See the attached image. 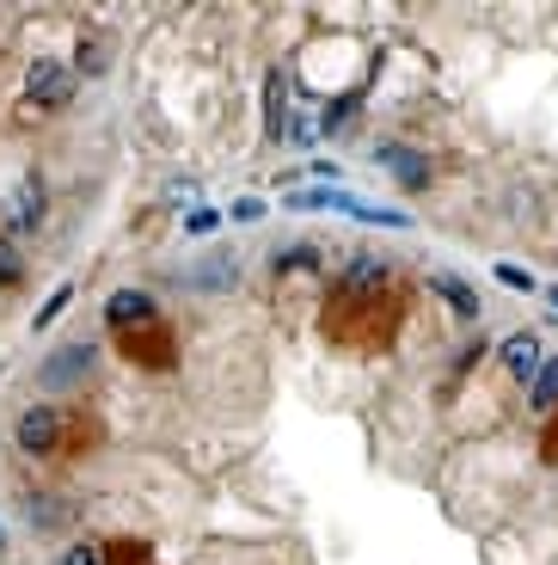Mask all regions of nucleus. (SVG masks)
<instances>
[{
	"label": "nucleus",
	"mask_w": 558,
	"mask_h": 565,
	"mask_svg": "<svg viewBox=\"0 0 558 565\" xmlns=\"http://www.w3.org/2000/svg\"><path fill=\"white\" fill-rule=\"evenodd\" d=\"M13 437H19V449H25V455H56L62 412L56 406H25V412H19V424H13Z\"/></svg>",
	"instance_id": "obj_2"
},
{
	"label": "nucleus",
	"mask_w": 558,
	"mask_h": 565,
	"mask_svg": "<svg viewBox=\"0 0 558 565\" xmlns=\"http://www.w3.org/2000/svg\"><path fill=\"white\" fill-rule=\"evenodd\" d=\"M497 356H503V369H509L516 382H534V369H540V339H534V332H509Z\"/></svg>",
	"instance_id": "obj_10"
},
{
	"label": "nucleus",
	"mask_w": 558,
	"mask_h": 565,
	"mask_svg": "<svg viewBox=\"0 0 558 565\" xmlns=\"http://www.w3.org/2000/svg\"><path fill=\"white\" fill-rule=\"evenodd\" d=\"M7 227H13V234H37L43 227V179L37 172H25V179L7 191Z\"/></svg>",
	"instance_id": "obj_3"
},
{
	"label": "nucleus",
	"mask_w": 558,
	"mask_h": 565,
	"mask_svg": "<svg viewBox=\"0 0 558 565\" xmlns=\"http://www.w3.org/2000/svg\"><path fill=\"white\" fill-rule=\"evenodd\" d=\"M25 93H31L37 105H68V99H74V74L62 68V62H50V56H43V62H31Z\"/></svg>",
	"instance_id": "obj_7"
},
{
	"label": "nucleus",
	"mask_w": 558,
	"mask_h": 565,
	"mask_svg": "<svg viewBox=\"0 0 558 565\" xmlns=\"http://www.w3.org/2000/svg\"><path fill=\"white\" fill-rule=\"evenodd\" d=\"M497 282H503V289H516V296H534V289H540L534 270H522V265H497Z\"/></svg>",
	"instance_id": "obj_18"
},
{
	"label": "nucleus",
	"mask_w": 558,
	"mask_h": 565,
	"mask_svg": "<svg viewBox=\"0 0 558 565\" xmlns=\"http://www.w3.org/2000/svg\"><path fill=\"white\" fill-rule=\"evenodd\" d=\"M234 222H258V215H265V198H234Z\"/></svg>",
	"instance_id": "obj_22"
},
{
	"label": "nucleus",
	"mask_w": 558,
	"mask_h": 565,
	"mask_svg": "<svg viewBox=\"0 0 558 565\" xmlns=\"http://www.w3.org/2000/svg\"><path fill=\"white\" fill-rule=\"evenodd\" d=\"M215 227H222V210H191V215H184V234H196V241L215 234Z\"/></svg>",
	"instance_id": "obj_19"
},
{
	"label": "nucleus",
	"mask_w": 558,
	"mask_h": 565,
	"mask_svg": "<svg viewBox=\"0 0 558 565\" xmlns=\"http://www.w3.org/2000/svg\"><path fill=\"white\" fill-rule=\"evenodd\" d=\"M117 339H124V356L129 363H141V369H167L172 363V332L167 326H136V332H117Z\"/></svg>",
	"instance_id": "obj_4"
},
{
	"label": "nucleus",
	"mask_w": 558,
	"mask_h": 565,
	"mask_svg": "<svg viewBox=\"0 0 558 565\" xmlns=\"http://www.w3.org/2000/svg\"><path fill=\"white\" fill-rule=\"evenodd\" d=\"M0 547H7V529H0Z\"/></svg>",
	"instance_id": "obj_26"
},
{
	"label": "nucleus",
	"mask_w": 558,
	"mask_h": 565,
	"mask_svg": "<svg viewBox=\"0 0 558 565\" xmlns=\"http://www.w3.org/2000/svg\"><path fill=\"white\" fill-rule=\"evenodd\" d=\"M25 277V265H19V253H13V241L0 234V282H19Z\"/></svg>",
	"instance_id": "obj_20"
},
{
	"label": "nucleus",
	"mask_w": 558,
	"mask_h": 565,
	"mask_svg": "<svg viewBox=\"0 0 558 565\" xmlns=\"http://www.w3.org/2000/svg\"><path fill=\"white\" fill-rule=\"evenodd\" d=\"M25 516H31V529H68L74 523V504H62V498H31Z\"/></svg>",
	"instance_id": "obj_14"
},
{
	"label": "nucleus",
	"mask_w": 558,
	"mask_h": 565,
	"mask_svg": "<svg viewBox=\"0 0 558 565\" xmlns=\"http://www.w3.org/2000/svg\"><path fill=\"white\" fill-rule=\"evenodd\" d=\"M430 296H442L448 308L461 313V320H479V296L466 289L461 277H454V270H430Z\"/></svg>",
	"instance_id": "obj_11"
},
{
	"label": "nucleus",
	"mask_w": 558,
	"mask_h": 565,
	"mask_svg": "<svg viewBox=\"0 0 558 565\" xmlns=\"http://www.w3.org/2000/svg\"><path fill=\"white\" fill-rule=\"evenodd\" d=\"M282 129H289V86L282 74H265V136L282 141Z\"/></svg>",
	"instance_id": "obj_12"
},
{
	"label": "nucleus",
	"mask_w": 558,
	"mask_h": 565,
	"mask_svg": "<svg viewBox=\"0 0 558 565\" xmlns=\"http://www.w3.org/2000/svg\"><path fill=\"white\" fill-rule=\"evenodd\" d=\"M234 282H239V258L234 253H215L196 270H184V289H196V296H227Z\"/></svg>",
	"instance_id": "obj_8"
},
{
	"label": "nucleus",
	"mask_w": 558,
	"mask_h": 565,
	"mask_svg": "<svg viewBox=\"0 0 558 565\" xmlns=\"http://www.w3.org/2000/svg\"><path fill=\"white\" fill-rule=\"evenodd\" d=\"M540 455H546V461H558V424H552V430L540 437Z\"/></svg>",
	"instance_id": "obj_24"
},
{
	"label": "nucleus",
	"mask_w": 558,
	"mask_h": 565,
	"mask_svg": "<svg viewBox=\"0 0 558 565\" xmlns=\"http://www.w3.org/2000/svg\"><path fill=\"white\" fill-rule=\"evenodd\" d=\"M380 167L393 172V179L405 184V191H423L430 184V154H418V148H405V141H380Z\"/></svg>",
	"instance_id": "obj_6"
},
{
	"label": "nucleus",
	"mask_w": 558,
	"mask_h": 565,
	"mask_svg": "<svg viewBox=\"0 0 558 565\" xmlns=\"http://www.w3.org/2000/svg\"><path fill=\"white\" fill-rule=\"evenodd\" d=\"M332 191H337V184H320V191H289L282 203H289V210H332Z\"/></svg>",
	"instance_id": "obj_17"
},
{
	"label": "nucleus",
	"mask_w": 558,
	"mask_h": 565,
	"mask_svg": "<svg viewBox=\"0 0 558 565\" xmlns=\"http://www.w3.org/2000/svg\"><path fill=\"white\" fill-rule=\"evenodd\" d=\"M387 277H393L387 258L356 253V258L344 265V277H337V296H380V289H387Z\"/></svg>",
	"instance_id": "obj_5"
},
{
	"label": "nucleus",
	"mask_w": 558,
	"mask_h": 565,
	"mask_svg": "<svg viewBox=\"0 0 558 565\" xmlns=\"http://www.w3.org/2000/svg\"><path fill=\"white\" fill-rule=\"evenodd\" d=\"M546 301H552V308H558V282H552V289H546Z\"/></svg>",
	"instance_id": "obj_25"
},
{
	"label": "nucleus",
	"mask_w": 558,
	"mask_h": 565,
	"mask_svg": "<svg viewBox=\"0 0 558 565\" xmlns=\"http://www.w3.org/2000/svg\"><path fill=\"white\" fill-rule=\"evenodd\" d=\"M81 68L86 74H105V43H81Z\"/></svg>",
	"instance_id": "obj_23"
},
{
	"label": "nucleus",
	"mask_w": 558,
	"mask_h": 565,
	"mask_svg": "<svg viewBox=\"0 0 558 565\" xmlns=\"http://www.w3.org/2000/svg\"><path fill=\"white\" fill-rule=\"evenodd\" d=\"M68 301H74V282H56V296H50L37 313H31V332H50V326H56L62 313H68Z\"/></svg>",
	"instance_id": "obj_15"
},
{
	"label": "nucleus",
	"mask_w": 558,
	"mask_h": 565,
	"mask_svg": "<svg viewBox=\"0 0 558 565\" xmlns=\"http://www.w3.org/2000/svg\"><path fill=\"white\" fill-rule=\"evenodd\" d=\"M62 565H105V547H93V541H81V547H68V559Z\"/></svg>",
	"instance_id": "obj_21"
},
{
	"label": "nucleus",
	"mask_w": 558,
	"mask_h": 565,
	"mask_svg": "<svg viewBox=\"0 0 558 565\" xmlns=\"http://www.w3.org/2000/svg\"><path fill=\"white\" fill-rule=\"evenodd\" d=\"M93 356H98V351H93L86 339L50 351V356L37 363V387H43V394H68V387H81L86 375H93Z\"/></svg>",
	"instance_id": "obj_1"
},
{
	"label": "nucleus",
	"mask_w": 558,
	"mask_h": 565,
	"mask_svg": "<svg viewBox=\"0 0 558 565\" xmlns=\"http://www.w3.org/2000/svg\"><path fill=\"white\" fill-rule=\"evenodd\" d=\"M148 541H111V547H105V565H148Z\"/></svg>",
	"instance_id": "obj_16"
},
{
	"label": "nucleus",
	"mask_w": 558,
	"mask_h": 565,
	"mask_svg": "<svg viewBox=\"0 0 558 565\" xmlns=\"http://www.w3.org/2000/svg\"><path fill=\"white\" fill-rule=\"evenodd\" d=\"M528 406L558 412V356H540V369H534V382H528Z\"/></svg>",
	"instance_id": "obj_13"
},
{
	"label": "nucleus",
	"mask_w": 558,
	"mask_h": 565,
	"mask_svg": "<svg viewBox=\"0 0 558 565\" xmlns=\"http://www.w3.org/2000/svg\"><path fill=\"white\" fill-rule=\"evenodd\" d=\"M105 320H111L117 332H136V326H154V296H148V289H117V296L105 301Z\"/></svg>",
	"instance_id": "obj_9"
}]
</instances>
